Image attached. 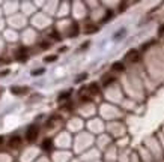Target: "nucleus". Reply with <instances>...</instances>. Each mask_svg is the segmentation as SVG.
I'll return each mask as SVG.
<instances>
[{
    "instance_id": "f257e3e1",
    "label": "nucleus",
    "mask_w": 164,
    "mask_h": 162,
    "mask_svg": "<svg viewBox=\"0 0 164 162\" xmlns=\"http://www.w3.org/2000/svg\"><path fill=\"white\" fill-rule=\"evenodd\" d=\"M38 134H39V131H38L36 126H30L26 132V140L27 141H35L38 138Z\"/></svg>"
},
{
    "instance_id": "f03ea898",
    "label": "nucleus",
    "mask_w": 164,
    "mask_h": 162,
    "mask_svg": "<svg viewBox=\"0 0 164 162\" xmlns=\"http://www.w3.org/2000/svg\"><path fill=\"white\" fill-rule=\"evenodd\" d=\"M17 60H20V62H26L27 60V50L24 47H21L17 51Z\"/></svg>"
},
{
    "instance_id": "7ed1b4c3",
    "label": "nucleus",
    "mask_w": 164,
    "mask_h": 162,
    "mask_svg": "<svg viewBox=\"0 0 164 162\" xmlns=\"http://www.w3.org/2000/svg\"><path fill=\"white\" fill-rule=\"evenodd\" d=\"M11 92L14 95H23V93H27L29 92V87H18V86H12L11 87Z\"/></svg>"
},
{
    "instance_id": "20e7f679",
    "label": "nucleus",
    "mask_w": 164,
    "mask_h": 162,
    "mask_svg": "<svg viewBox=\"0 0 164 162\" xmlns=\"http://www.w3.org/2000/svg\"><path fill=\"white\" fill-rule=\"evenodd\" d=\"M42 149H44V150H47V152H50V150H51V149H53V141L51 140H44L42 141Z\"/></svg>"
},
{
    "instance_id": "39448f33",
    "label": "nucleus",
    "mask_w": 164,
    "mask_h": 162,
    "mask_svg": "<svg viewBox=\"0 0 164 162\" xmlns=\"http://www.w3.org/2000/svg\"><path fill=\"white\" fill-rule=\"evenodd\" d=\"M127 59H128L130 62H137V60H138V53L135 51V50H133V51H130V53L127 54Z\"/></svg>"
},
{
    "instance_id": "423d86ee",
    "label": "nucleus",
    "mask_w": 164,
    "mask_h": 162,
    "mask_svg": "<svg viewBox=\"0 0 164 162\" xmlns=\"http://www.w3.org/2000/svg\"><path fill=\"white\" fill-rule=\"evenodd\" d=\"M20 143H21V138H20V137H12L11 141H9V146H11V147H17V146H20Z\"/></svg>"
},
{
    "instance_id": "0eeeda50",
    "label": "nucleus",
    "mask_w": 164,
    "mask_h": 162,
    "mask_svg": "<svg viewBox=\"0 0 164 162\" xmlns=\"http://www.w3.org/2000/svg\"><path fill=\"white\" fill-rule=\"evenodd\" d=\"M77 35H78V24L74 23L72 26H71V33H69V36H71V38H74V36H77Z\"/></svg>"
},
{
    "instance_id": "6e6552de",
    "label": "nucleus",
    "mask_w": 164,
    "mask_h": 162,
    "mask_svg": "<svg viewBox=\"0 0 164 162\" xmlns=\"http://www.w3.org/2000/svg\"><path fill=\"white\" fill-rule=\"evenodd\" d=\"M95 32H98V26H93V24L86 26V33H95Z\"/></svg>"
},
{
    "instance_id": "1a4fd4ad",
    "label": "nucleus",
    "mask_w": 164,
    "mask_h": 162,
    "mask_svg": "<svg viewBox=\"0 0 164 162\" xmlns=\"http://www.w3.org/2000/svg\"><path fill=\"white\" fill-rule=\"evenodd\" d=\"M123 63H121V62H116V63L115 65H113V69H115V71H123Z\"/></svg>"
},
{
    "instance_id": "9d476101",
    "label": "nucleus",
    "mask_w": 164,
    "mask_h": 162,
    "mask_svg": "<svg viewBox=\"0 0 164 162\" xmlns=\"http://www.w3.org/2000/svg\"><path fill=\"white\" fill-rule=\"evenodd\" d=\"M113 81H115V78H113V77H106L103 84H104V86H108V84H111Z\"/></svg>"
},
{
    "instance_id": "9b49d317",
    "label": "nucleus",
    "mask_w": 164,
    "mask_h": 162,
    "mask_svg": "<svg viewBox=\"0 0 164 162\" xmlns=\"http://www.w3.org/2000/svg\"><path fill=\"white\" fill-rule=\"evenodd\" d=\"M71 96V92H66V93H62L60 96H59V101H63V99H68Z\"/></svg>"
},
{
    "instance_id": "f8f14e48",
    "label": "nucleus",
    "mask_w": 164,
    "mask_h": 162,
    "mask_svg": "<svg viewBox=\"0 0 164 162\" xmlns=\"http://www.w3.org/2000/svg\"><path fill=\"white\" fill-rule=\"evenodd\" d=\"M89 89L92 90V93H98V92H99V87H98L96 84H91V86H89Z\"/></svg>"
},
{
    "instance_id": "ddd939ff",
    "label": "nucleus",
    "mask_w": 164,
    "mask_h": 162,
    "mask_svg": "<svg viewBox=\"0 0 164 162\" xmlns=\"http://www.w3.org/2000/svg\"><path fill=\"white\" fill-rule=\"evenodd\" d=\"M51 38H53V39H56V41H59V39H60V35H59L56 30H53V32H51Z\"/></svg>"
},
{
    "instance_id": "4468645a",
    "label": "nucleus",
    "mask_w": 164,
    "mask_h": 162,
    "mask_svg": "<svg viewBox=\"0 0 164 162\" xmlns=\"http://www.w3.org/2000/svg\"><path fill=\"white\" fill-rule=\"evenodd\" d=\"M41 74H44V69H36V71H32V75H33V77L41 75Z\"/></svg>"
},
{
    "instance_id": "2eb2a0df",
    "label": "nucleus",
    "mask_w": 164,
    "mask_h": 162,
    "mask_svg": "<svg viewBox=\"0 0 164 162\" xmlns=\"http://www.w3.org/2000/svg\"><path fill=\"white\" fill-rule=\"evenodd\" d=\"M56 59H57V56H48V57H45L44 60H45V62H47V63H48V62H54Z\"/></svg>"
},
{
    "instance_id": "dca6fc26",
    "label": "nucleus",
    "mask_w": 164,
    "mask_h": 162,
    "mask_svg": "<svg viewBox=\"0 0 164 162\" xmlns=\"http://www.w3.org/2000/svg\"><path fill=\"white\" fill-rule=\"evenodd\" d=\"M111 17H113V12H111V11H107V14H106V17H104V21H108Z\"/></svg>"
},
{
    "instance_id": "f3484780",
    "label": "nucleus",
    "mask_w": 164,
    "mask_h": 162,
    "mask_svg": "<svg viewBox=\"0 0 164 162\" xmlns=\"http://www.w3.org/2000/svg\"><path fill=\"white\" fill-rule=\"evenodd\" d=\"M123 35H125V30L122 29V30H119V33H118V35L115 36V39H119V38H121V36H123Z\"/></svg>"
},
{
    "instance_id": "a211bd4d",
    "label": "nucleus",
    "mask_w": 164,
    "mask_h": 162,
    "mask_svg": "<svg viewBox=\"0 0 164 162\" xmlns=\"http://www.w3.org/2000/svg\"><path fill=\"white\" fill-rule=\"evenodd\" d=\"M86 77H87V75H86V74H81V75H80V77H78L77 80H75V81H77V83H80V81H83V80H84Z\"/></svg>"
},
{
    "instance_id": "6ab92c4d",
    "label": "nucleus",
    "mask_w": 164,
    "mask_h": 162,
    "mask_svg": "<svg viewBox=\"0 0 164 162\" xmlns=\"http://www.w3.org/2000/svg\"><path fill=\"white\" fill-rule=\"evenodd\" d=\"M41 47H42V48H44V50H47V48H48V47H50V44H48V42H45V41H44V42H42V45H41Z\"/></svg>"
},
{
    "instance_id": "aec40b11",
    "label": "nucleus",
    "mask_w": 164,
    "mask_h": 162,
    "mask_svg": "<svg viewBox=\"0 0 164 162\" xmlns=\"http://www.w3.org/2000/svg\"><path fill=\"white\" fill-rule=\"evenodd\" d=\"M125 8H127V3H121V11H123Z\"/></svg>"
},
{
    "instance_id": "412c9836",
    "label": "nucleus",
    "mask_w": 164,
    "mask_h": 162,
    "mask_svg": "<svg viewBox=\"0 0 164 162\" xmlns=\"http://www.w3.org/2000/svg\"><path fill=\"white\" fill-rule=\"evenodd\" d=\"M3 143V137H0V144H2Z\"/></svg>"
}]
</instances>
